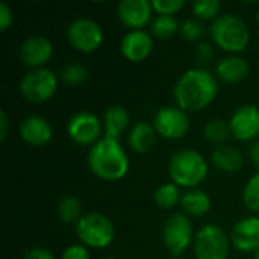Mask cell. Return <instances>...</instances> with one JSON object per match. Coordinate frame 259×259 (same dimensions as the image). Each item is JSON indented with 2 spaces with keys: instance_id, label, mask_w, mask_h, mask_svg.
Masks as SVG:
<instances>
[{
  "instance_id": "1",
  "label": "cell",
  "mask_w": 259,
  "mask_h": 259,
  "mask_svg": "<svg viewBox=\"0 0 259 259\" xmlns=\"http://www.w3.org/2000/svg\"><path fill=\"white\" fill-rule=\"evenodd\" d=\"M219 94V80L215 74L205 68H190L178 79L173 96L179 109L185 112H199L209 106Z\"/></svg>"
},
{
  "instance_id": "2",
  "label": "cell",
  "mask_w": 259,
  "mask_h": 259,
  "mask_svg": "<svg viewBox=\"0 0 259 259\" xmlns=\"http://www.w3.org/2000/svg\"><path fill=\"white\" fill-rule=\"evenodd\" d=\"M88 167L103 181H120L129 171V158L120 141L103 137L88 152Z\"/></svg>"
},
{
  "instance_id": "3",
  "label": "cell",
  "mask_w": 259,
  "mask_h": 259,
  "mask_svg": "<svg viewBox=\"0 0 259 259\" xmlns=\"http://www.w3.org/2000/svg\"><path fill=\"white\" fill-rule=\"evenodd\" d=\"M208 162L205 156L193 149L178 150L168 162V175L173 184L184 188H194L200 185L208 176Z\"/></svg>"
},
{
  "instance_id": "4",
  "label": "cell",
  "mask_w": 259,
  "mask_h": 259,
  "mask_svg": "<svg viewBox=\"0 0 259 259\" xmlns=\"http://www.w3.org/2000/svg\"><path fill=\"white\" fill-rule=\"evenodd\" d=\"M209 32L212 41L220 49L231 53L243 52L250 41V32L246 21L234 14L220 15L212 21Z\"/></svg>"
},
{
  "instance_id": "5",
  "label": "cell",
  "mask_w": 259,
  "mask_h": 259,
  "mask_svg": "<svg viewBox=\"0 0 259 259\" xmlns=\"http://www.w3.org/2000/svg\"><path fill=\"white\" fill-rule=\"evenodd\" d=\"M76 234L83 246L93 249H105L111 246L115 237V229L106 215L100 212H90L85 214L76 225Z\"/></svg>"
},
{
  "instance_id": "6",
  "label": "cell",
  "mask_w": 259,
  "mask_h": 259,
  "mask_svg": "<svg viewBox=\"0 0 259 259\" xmlns=\"http://www.w3.org/2000/svg\"><path fill=\"white\" fill-rule=\"evenodd\" d=\"M58 90V76L49 68H32L20 82L21 96L32 103L50 100Z\"/></svg>"
},
{
  "instance_id": "7",
  "label": "cell",
  "mask_w": 259,
  "mask_h": 259,
  "mask_svg": "<svg viewBox=\"0 0 259 259\" xmlns=\"http://www.w3.org/2000/svg\"><path fill=\"white\" fill-rule=\"evenodd\" d=\"M229 238L226 232L217 225L202 226L194 237L196 259H228Z\"/></svg>"
},
{
  "instance_id": "8",
  "label": "cell",
  "mask_w": 259,
  "mask_h": 259,
  "mask_svg": "<svg viewBox=\"0 0 259 259\" xmlns=\"http://www.w3.org/2000/svg\"><path fill=\"white\" fill-rule=\"evenodd\" d=\"M193 223L184 214H173L162 226V241L173 256L182 255L194 238Z\"/></svg>"
},
{
  "instance_id": "9",
  "label": "cell",
  "mask_w": 259,
  "mask_h": 259,
  "mask_svg": "<svg viewBox=\"0 0 259 259\" xmlns=\"http://www.w3.org/2000/svg\"><path fill=\"white\" fill-rule=\"evenodd\" d=\"M67 39L73 49L82 53H93L103 42V30L100 24L91 18H77L68 24Z\"/></svg>"
},
{
  "instance_id": "10",
  "label": "cell",
  "mask_w": 259,
  "mask_h": 259,
  "mask_svg": "<svg viewBox=\"0 0 259 259\" xmlns=\"http://www.w3.org/2000/svg\"><path fill=\"white\" fill-rule=\"evenodd\" d=\"M67 134L76 144L94 146L99 140H102V123L93 112L79 111L70 117L67 123Z\"/></svg>"
},
{
  "instance_id": "11",
  "label": "cell",
  "mask_w": 259,
  "mask_h": 259,
  "mask_svg": "<svg viewBox=\"0 0 259 259\" xmlns=\"http://www.w3.org/2000/svg\"><path fill=\"white\" fill-rule=\"evenodd\" d=\"M153 127L162 138L179 140L190 131V117L178 106H164L156 112Z\"/></svg>"
},
{
  "instance_id": "12",
  "label": "cell",
  "mask_w": 259,
  "mask_h": 259,
  "mask_svg": "<svg viewBox=\"0 0 259 259\" xmlns=\"http://www.w3.org/2000/svg\"><path fill=\"white\" fill-rule=\"evenodd\" d=\"M231 134L240 141H256L259 138V108L255 105H243L232 114L229 120Z\"/></svg>"
},
{
  "instance_id": "13",
  "label": "cell",
  "mask_w": 259,
  "mask_h": 259,
  "mask_svg": "<svg viewBox=\"0 0 259 259\" xmlns=\"http://www.w3.org/2000/svg\"><path fill=\"white\" fill-rule=\"evenodd\" d=\"M18 55L26 65L32 68H42L53 55V44L44 35H33L21 42Z\"/></svg>"
},
{
  "instance_id": "14",
  "label": "cell",
  "mask_w": 259,
  "mask_h": 259,
  "mask_svg": "<svg viewBox=\"0 0 259 259\" xmlns=\"http://www.w3.org/2000/svg\"><path fill=\"white\" fill-rule=\"evenodd\" d=\"M153 8L147 0H121L117 5L120 21L131 30H143L150 21Z\"/></svg>"
},
{
  "instance_id": "15",
  "label": "cell",
  "mask_w": 259,
  "mask_h": 259,
  "mask_svg": "<svg viewBox=\"0 0 259 259\" xmlns=\"http://www.w3.org/2000/svg\"><path fill=\"white\" fill-rule=\"evenodd\" d=\"M232 246L244 253H255L259 249V217L241 219L231 232Z\"/></svg>"
},
{
  "instance_id": "16",
  "label": "cell",
  "mask_w": 259,
  "mask_h": 259,
  "mask_svg": "<svg viewBox=\"0 0 259 259\" xmlns=\"http://www.w3.org/2000/svg\"><path fill=\"white\" fill-rule=\"evenodd\" d=\"M120 50L126 59L141 62L150 56L153 50V38L146 30H129L120 41Z\"/></svg>"
},
{
  "instance_id": "17",
  "label": "cell",
  "mask_w": 259,
  "mask_h": 259,
  "mask_svg": "<svg viewBox=\"0 0 259 259\" xmlns=\"http://www.w3.org/2000/svg\"><path fill=\"white\" fill-rule=\"evenodd\" d=\"M20 137L24 143L29 146H44L52 140V126L50 123L39 117V115H30L24 118L20 123Z\"/></svg>"
},
{
  "instance_id": "18",
  "label": "cell",
  "mask_w": 259,
  "mask_h": 259,
  "mask_svg": "<svg viewBox=\"0 0 259 259\" xmlns=\"http://www.w3.org/2000/svg\"><path fill=\"white\" fill-rule=\"evenodd\" d=\"M250 73V67L246 59L240 56L223 58L215 65V77L225 83H240Z\"/></svg>"
},
{
  "instance_id": "19",
  "label": "cell",
  "mask_w": 259,
  "mask_h": 259,
  "mask_svg": "<svg viewBox=\"0 0 259 259\" xmlns=\"http://www.w3.org/2000/svg\"><path fill=\"white\" fill-rule=\"evenodd\" d=\"M156 135H158V132L155 131L153 124H150L147 121H137L129 131L127 143L134 152L146 153L155 146Z\"/></svg>"
},
{
  "instance_id": "20",
  "label": "cell",
  "mask_w": 259,
  "mask_h": 259,
  "mask_svg": "<svg viewBox=\"0 0 259 259\" xmlns=\"http://www.w3.org/2000/svg\"><path fill=\"white\" fill-rule=\"evenodd\" d=\"M129 121H131V115H129L126 108H123L120 105L108 108L106 112H105V118H103L105 137L120 141L121 134L129 126Z\"/></svg>"
},
{
  "instance_id": "21",
  "label": "cell",
  "mask_w": 259,
  "mask_h": 259,
  "mask_svg": "<svg viewBox=\"0 0 259 259\" xmlns=\"http://www.w3.org/2000/svg\"><path fill=\"white\" fill-rule=\"evenodd\" d=\"M211 161L223 173H237L244 164L243 153L237 147L226 146V144L217 146L214 149L211 155Z\"/></svg>"
},
{
  "instance_id": "22",
  "label": "cell",
  "mask_w": 259,
  "mask_h": 259,
  "mask_svg": "<svg viewBox=\"0 0 259 259\" xmlns=\"http://www.w3.org/2000/svg\"><path fill=\"white\" fill-rule=\"evenodd\" d=\"M181 205H182V209L185 211L187 215L202 217V215L209 212V209H211V199L202 190H190L185 194H182Z\"/></svg>"
},
{
  "instance_id": "23",
  "label": "cell",
  "mask_w": 259,
  "mask_h": 259,
  "mask_svg": "<svg viewBox=\"0 0 259 259\" xmlns=\"http://www.w3.org/2000/svg\"><path fill=\"white\" fill-rule=\"evenodd\" d=\"M58 217L65 225H77L82 215V203L74 196H65L58 203Z\"/></svg>"
},
{
  "instance_id": "24",
  "label": "cell",
  "mask_w": 259,
  "mask_h": 259,
  "mask_svg": "<svg viewBox=\"0 0 259 259\" xmlns=\"http://www.w3.org/2000/svg\"><path fill=\"white\" fill-rule=\"evenodd\" d=\"M181 191L179 187L173 182H167L159 185L153 193L155 203L162 209H173L178 203H181Z\"/></svg>"
},
{
  "instance_id": "25",
  "label": "cell",
  "mask_w": 259,
  "mask_h": 259,
  "mask_svg": "<svg viewBox=\"0 0 259 259\" xmlns=\"http://www.w3.org/2000/svg\"><path fill=\"white\" fill-rule=\"evenodd\" d=\"M179 29H181V24L173 15H158L150 24L152 35L159 39L171 38Z\"/></svg>"
},
{
  "instance_id": "26",
  "label": "cell",
  "mask_w": 259,
  "mask_h": 259,
  "mask_svg": "<svg viewBox=\"0 0 259 259\" xmlns=\"http://www.w3.org/2000/svg\"><path fill=\"white\" fill-rule=\"evenodd\" d=\"M203 135L208 141H211L214 144H222L229 138L231 126L228 121H225L222 118H212L205 124Z\"/></svg>"
},
{
  "instance_id": "27",
  "label": "cell",
  "mask_w": 259,
  "mask_h": 259,
  "mask_svg": "<svg viewBox=\"0 0 259 259\" xmlns=\"http://www.w3.org/2000/svg\"><path fill=\"white\" fill-rule=\"evenodd\" d=\"M193 14L197 20L200 21H208V20H217L220 15L222 3L219 0H197L191 6Z\"/></svg>"
},
{
  "instance_id": "28",
  "label": "cell",
  "mask_w": 259,
  "mask_h": 259,
  "mask_svg": "<svg viewBox=\"0 0 259 259\" xmlns=\"http://www.w3.org/2000/svg\"><path fill=\"white\" fill-rule=\"evenodd\" d=\"M88 77V71L87 68L82 65V64H76V62H71V64H67L61 73V79L70 85V87H79L82 85Z\"/></svg>"
},
{
  "instance_id": "29",
  "label": "cell",
  "mask_w": 259,
  "mask_h": 259,
  "mask_svg": "<svg viewBox=\"0 0 259 259\" xmlns=\"http://www.w3.org/2000/svg\"><path fill=\"white\" fill-rule=\"evenodd\" d=\"M243 202L249 211L259 212V171L247 181L243 190Z\"/></svg>"
},
{
  "instance_id": "30",
  "label": "cell",
  "mask_w": 259,
  "mask_h": 259,
  "mask_svg": "<svg viewBox=\"0 0 259 259\" xmlns=\"http://www.w3.org/2000/svg\"><path fill=\"white\" fill-rule=\"evenodd\" d=\"M181 35L188 41H199L205 35V26L197 18H187L179 29Z\"/></svg>"
},
{
  "instance_id": "31",
  "label": "cell",
  "mask_w": 259,
  "mask_h": 259,
  "mask_svg": "<svg viewBox=\"0 0 259 259\" xmlns=\"http://www.w3.org/2000/svg\"><path fill=\"white\" fill-rule=\"evenodd\" d=\"M185 5L184 0H153L152 8L159 15H173Z\"/></svg>"
},
{
  "instance_id": "32",
  "label": "cell",
  "mask_w": 259,
  "mask_h": 259,
  "mask_svg": "<svg viewBox=\"0 0 259 259\" xmlns=\"http://www.w3.org/2000/svg\"><path fill=\"white\" fill-rule=\"evenodd\" d=\"M214 58V49L209 42H200L194 50V59L199 64V68H203V65L209 64Z\"/></svg>"
},
{
  "instance_id": "33",
  "label": "cell",
  "mask_w": 259,
  "mask_h": 259,
  "mask_svg": "<svg viewBox=\"0 0 259 259\" xmlns=\"http://www.w3.org/2000/svg\"><path fill=\"white\" fill-rule=\"evenodd\" d=\"M61 259H90V252L83 244H71L62 252Z\"/></svg>"
},
{
  "instance_id": "34",
  "label": "cell",
  "mask_w": 259,
  "mask_h": 259,
  "mask_svg": "<svg viewBox=\"0 0 259 259\" xmlns=\"http://www.w3.org/2000/svg\"><path fill=\"white\" fill-rule=\"evenodd\" d=\"M12 20H14L12 9L9 8V5L2 2L0 3V30L5 32L6 29H9L12 24Z\"/></svg>"
},
{
  "instance_id": "35",
  "label": "cell",
  "mask_w": 259,
  "mask_h": 259,
  "mask_svg": "<svg viewBox=\"0 0 259 259\" xmlns=\"http://www.w3.org/2000/svg\"><path fill=\"white\" fill-rule=\"evenodd\" d=\"M23 259H55L53 253L47 249H42V247H35V249H30L29 252H26L24 258Z\"/></svg>"
},
{
  "instance_id": "36",
  "label": "cell",
  "mask_w": 259,
  "mask_h": 259,
  "mask_svg": "<svg viewBox=\"0 0 259 259\" xmlns=\"http://www.w3.org/2000/svg\"><path fill=\"white\" fill-rule=\"evenodd\" d=\"M9 131V118L5 111H0V140L5 141Z\"/></svg>"
},
{
  "instance_id": "37",
  "label": "cell",
  "mask_w": 259,
  "mask_h": 259,
  "mask_svg": "<svg viewBox=\"0 0 259 259\" xmlns=\"http://www.w3.org/2000/svg\"><path fill=\"white\" fill-rule=\"evenodd\" d=\"M249 155H250V159H252L253 165L258 168V171H259V138L256 140V141H253V143H252L250 150H249Z\"/></svg>"
},
{
  "instance_id": "38",
  "label": "cell",
  "mask_w": 259,
  "mask_h": 259,
  "mask_svg": "<svg viewBox=\"0 0 259 259\" xmlns=\"http://www.w3.org/2000/svg\"><path fill=\"white\" fill-rule=\"evenodd\" d=\"M255 259H259V249L255 252Z\"/></svg>"
},
{
  "instance_id": "39",
  "label": "cell",
  "mask_w": 259,
  "mask_h": 259,
  "mask_svg": "<svg viewBox=\"0 0 259 259\" xmlns=\"http://www.w3.org/2000/svg\"><path fill=\"white\" fill-rule=\"evenodd\" d=\"M256 21H258V23H259V11H258V12H256Z\"/></svg>"
},
{
  "instance_id": "40",
  "label": "cell",
  "mask_w": 259,
  "mask_h": 259,
  "mask_svg": "<svg viewBox=\"0 0 259 259\" xmlns=\"http://www.w3.org/2000/svg\"><path fill=\"white\" fill-rule=\"evenodd\" d=\"M105 259H117V258H105Z\"/></svg>"
}]
</instances>
